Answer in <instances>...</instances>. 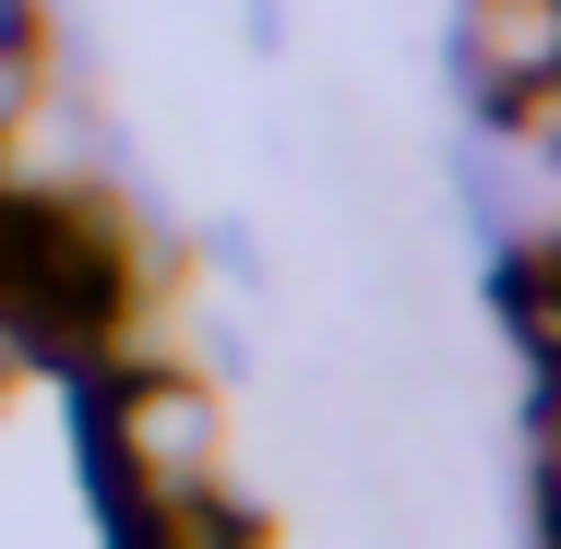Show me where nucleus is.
Instances as JSON below:
<instances>
[{
  "instance_id": "1",
  "label": "nucleus",
  "mask_w": 561,
  "mask_h": 549,
  "mask_svg": "<svg viewBox=\"0 0 561 549\" xmlns=\"http://www.w3.org/2000/svg\"><path fill=\"white\" fill-rule=\"evenodd\" d=\"M108 466H119L131 502L204 490V478H216V394L180 382V370H131V382H108Z\"/></svg>"
},
{
  "instance_id": "2",
  "label": "nucleus",
  "mask_w": 561,
  "mask_h": 549,
  "mask_svg": "<svg viewBox=\"0 0 561 549\" xmlns=\"http://www.w3.org/2000/svg\"><path fill=\"white\" fill-rule=\"evenodd\" d=\"M478 72L490 84H550L561 72V0H478Z\"/></svg>"
},
{
  "instance_id": "3",
  "label": "nucleus",
  "mask_w": 561,
  "mask_h": 549,
  "mask_svg": "<svg viewBox=\"0 0 561 549\" xmlns=\"http://www.w3.org/2000/svg\"><path fill=\"white\" fill-rule=\"evenodd\" d=\"M502 299H514V334H526V346H538V370H550V358H561V251H526Z\"/></svg>"
},
{
  "instance_id": "4",
  "label": "nucleus",
  "mask_w": 561,
  "mask_h": 549,
  "mask_svg": "<svg viewBox=\"0 0 561 549\" xmlns=\"http://www.w3.org/2000/svg\"><path fill=\"white\" fill-rule=\"evenodd\" d=\"M0 48H36V12L24 0H0Z\"/></svg>"
},
{
  "instance_id": "5",
  "label": "nucleus",
  "mask_w": 561,
  "mask_h": 549,
  "mask_svg": "<svg viewBox=\"0 0 561 549\" xmlns=\"http://www.w3.org/2000/svg\"><path fill=\"white\" fill-rule=\"evenodd\" d=\"M538 442H561V358H550V419H538Z\"/></svg>"
}]
</instances>
